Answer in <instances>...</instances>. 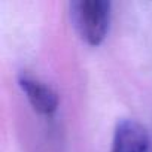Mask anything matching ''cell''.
I'll list each match as a JSON object with an SVG mask.
<instances>
[{
  "instance_id": "1",
  "label": "cell",
  "mask_w": 152,
  "mask_h": 152,
  "mask_svg": "<svg viewBox=\"0 0 152 152\" xmlns=\"http://www.w3.org/2000/svg\"><path fill=\"white\" fill-rule=\"evenodd\" d=\"M69 14L76 33L84 42L97 46L104 40L112 18L109 0H72Z\"/></svg>"
},
{
  "instance_id": "4",
  "label": "cell",
  "mask_w": 152,
  "mask_h": 152,
  "mask_svg": "<svg viewBox=\"0 0 152 152\" xmlns=\"http://www.w3.org/2000/svg\"><path fill=\"white\" fill-rule=\"evenodd\" d=\"M151 152H152V143H151Z\"/></svg>"
},
{
  "instance_id": "2",
  "label": "cell",
  "mask_w": 152,
  "mask_h": 152,
  "mask_svg": "<svg viewBox=\"0 0 152 152\" xmlns=\"http://www.w3.org/2000/svg\"><path fill=\"white\" fill-rule=\"evenodd\" d=\"M18 85L21 91L26 94L31 107L45 116H51L58 109V94L57 91L48 85L46 82L40 81L37 76L23 70L18 73Z\"/></svg>"
},
{
  "instance_id": "3",
  "label": "cell",
  "mask_w": 152,
  "mask_h": 152,
  "mask_svg": "<svg viewBox=\"0 0 152 152\" xmlns=\"http://www.w3.org/2000/svg\"><path fill=\"white\" fill-rule=\"evenodd\" d=\"M151 143L148 130L139 121L121 119L113 131L112 152H151Z\"/></svg>"
}]
</instances>
